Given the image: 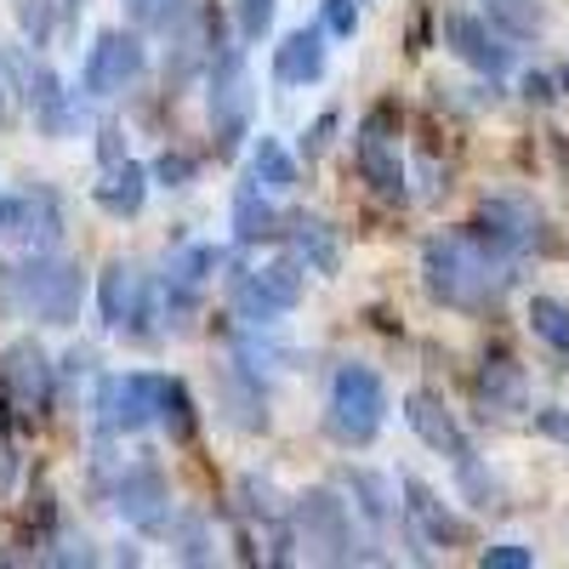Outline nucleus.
<instances>
[{"instance_id": "f03ea898", "label": "nucleus", "mask_w": 569, "mask_h": 569, "mask_svg": "<svg viewBox=\"0 0 569 569\" xmlns=\"http://www.w3.org/2000/svg\"><path fill=\"white\" fill-rule=\"evenodd\" d=\"M7 297L40 325H74L86 302V273L58 251H29L7 268Z\"/></svg>"}, {"instance_id": "ddd939ff", "label": "nucleus", "mask_w": 569, "mask_h": 569, "mask_svg": "<svg viewBox=\"0 0 569 569\" xmlns=\"http://www.w3.org/2000/svg\"><path fill=\"white\" fill-rule=\"evenodd\" d=\"M0 240H12L23 251H58L63 240V200L58 188H18V194H0Z\"/></svg>"}, {"instance_id": "393cba45", "label": "nucleus", "mask_w": 569, "mask_h": 569, "mask_svg": "<svg viewBox=\"0 0 569 569\" xmlns=\"http://www.w3.org/2000/svg\"><path fill=\"white\" fill-rule=\"evenodd\" d=\"M342 490H348L353 518H365V525H370L376 536H388V530H393L399 501H393V485L382 479V472H370V467H348V472H342Z\"/></svg>"}, {"instance_id": "e433bc0d", "label": "nucleus", "mask_w": 569, "mask_h": 569, "mask_svg": "<svg viewBox=\"0 0 569 569\" xmlns=\"http://www.w3.org/2000/svg\"><path fill=\"white\" fill-rule=\"evenodd\" d=\"M319 23L330 40H353L359 34V0H319Z\"/></svg>"}, {"instance_id": "2eb2a0df", "label": "nucleus", "mask_w": 569, "mask_h": 569, "mask_svg": "<svg viewBox=\"0 0 569 569\" xmlns=\"http://www.w3.org/2000/svg\"><path fill=\"white\" fill-rule=\"evenodd\" d=\"M114 512L126 518L131 530H142V536H160L166 525H171V485H166V472L154 467V461H131V467H120V479H114Z\"/></svg>"}, {"instance_id": "7ed1b4c3", "label": "nucleus", "mask_w": 569, "mask_h": 569, "mask_svg": "<svg viewBox=\"0 0 569 569\" xmlns=\"http://www.w3.org/2000/svg\"><path fill=\"white\" fill-rule=\"evenodd\" d=\"M382 421H388V382L382 376H376L370 365H359V359L330 370V393H325L330 439L348 445V450H365V445H376Z\"/></svg>"}, {"instance_id": "20e7f679", "label": "nucleus", "mask_w": 569, "mask_h": 569, "mask_svg": "<svg viewBox=\"0 0 569 569\" xmlns=\"http://www.w3.org/2000/svg\"><path fill=\"white\" fill-rule=\"evenodd\" d=\"M206 114H211L217 154L233 160L240 142L251 137V114H257V86H251V63L240 46H217V58L206 69Z\"/></svg>"}, {"instance_id": "f704fd0d", "label": "nucleus", "mask_w": 569, "mask_h": 569, "mask_svg": "<svg viewBox=\"0 0 569 569\" xmlns=\"http://www.w3.org/2000/svg\"><path fill=\"white\" fill-rule=\"evenodd\" d=\"M279 18V0H233V23H240V40L257 46Z\"/></svg>"}, {"instance_id": "c85d7f7f", "label": "nucleus", "mask_w": 569, "mask_h": 569, "mask_svg": "<svg viewBox=\"0 0 569 569\" xmlns=\"http://www.w3.org/2000/svg\"><path fill=\"white\" fill-rule=\"evenodd\" d=\"M160 427L171 433V445H194V433H200L194 399H188V388L177 382V376H166V382H160Z\"/></svg>"}, {"instance_id": "72a5a7b5", "label": "nucleus", "mask_w": 569, "mask_h": 569, "mask_svg": "<svg viewBox=\"0 0 569 569\" xmlns=\"http://www.w3.org/2000/svg\"><path fill=\"white\" fill-rule=\"evenodd\" d=\"M58 7H63V0H12L23 46H52V34H58Z\"/></svg>"}, {"instance_id": "f3484780", "label": "nucleus", "mask_w": 569, "mask_h": 569, "mask_svg": "<svg viewBox=\"0 0 569 569\" xmlns=\"http://www.w3.org/2000/svg\"><path fill=\"white\" fill-rule=\"evenodd\" d=\"M399 525H405V536L416 541V547H456L461 541V518L433 496V490H427L421 479H410V472H405V479H399Z\"/></svg>"}, {"instance_id": "58836bf2", "label": "nucleus", "mask_w": 569, "mask_h": 569, "mask_svg": "<svg viewBox=\"0 0 569 569\" xmlns=\"http://www.w3.org/2000/svg\"><path fill=\"white\" fill-rule=\"evenodd\" d=\"M479 563H485V569H530L536 552H530V547H518V541H496V547L479 552Z\"/></svg>"}, {"instance_id": "ea45409f", "label": "nucleus", "mask_w": 569, "mask_h": 569, "mask_svg": "<svg viewBox=\"0 0 569 569\" xmlns=\"http://www.w3.org/2000/svg\"><path fill=\"white\" fill-rule=\"evenodd\" d=\"M530 421H536V433H541V439H552V445L569 450V410H563V405H541Z\"/></svg>"}, {"instance_id": "c756f323", "label": "nucleus", "mask_w": 569, "mask_h": 569, "mask_svg": "<svg viewBox=\"0 0 569 569\" xmlns=\"http://www.w3.org/2000/svg\"><path fill=\"white\" fill-rule=\"evenodd\" d=\"M126 12H131V29L171 34V29H182L188 18L200 12V0H126Z\"/></svg>"}, {"instance_id": "c9c22d12", "label": "nucleus", "mask_w": 569, "mask_h": 569, "mask_svg": "<svg viewBox=\"0 0 569 569\" xmlns=\"http://www.w3.org/2000/svg\"><path fill=\"white\" fill-rule=\"evenodd\" d=\"M194 171H200V154H188V149H166L160 160H154V182L160 188H188V182H194Z\"/></svg>"}, {"instance_id": "2f4dec72", "label": "nucleus", "mask_w": 569, "mask_h": 569, "mask_svg": "<svg viewBox=\"0 0 569 569\" xmlns=\"http://www.w3.org/2000/svg\"><path fill=\"white\" fill-rule=\"evenodd\" d=\"M485 18H490L512 46H525V40H536V34H541V7H536V0H490Z\"/></svg>"}, {"instance_id": "412c9836", "label": "nucleus", "mask_w": 569, "mask_h": 569, "mask_svg": "<svg viewBox=\"0 0 569 569\" xmlns=\"http://www.w3.org/2000/svg\"><path fill=\"white\" fill-rule=\"evenodd\" d=\"M405 421H410V433H416L427 450H439V456H450V461L472 450L467 433H461V421H456V410H450L439 393H427V388L405 393Z\"/></svg>"}, {"instance_id": "79ce46f5", "label": "nucleus", "mask_w": 569, "mask_h": 569, "mask_svg": "<svg viewBox=\"0 0 569 569\" xmlns=\"http://www.w3.org/2000/svg\"><path fill=\"white\" fill-rule=\"evenodd\" d=\"M525 98H530V103H552V98H558L552 74H525Z\"/></svg>"}, {"instance_id": "dca6fc26", "label": "nucleus", "mask_w": 569, "mask_h": 569, "mask_svg": "<svg viewBox=\"0 0 569 569\" xmlns=\"http://www.w3.org/2000/svg\"><path fill=\"white\" fill-rule=\"evenodd\" d=\"M222 268V251L217 246H177L171 257H166V273H160V291H166V325H182L188 313L200 308V297H206V284H211V273Z\"/></svg>"}, {"instance_id": "a211bd4d", "label": "nucleus", "mask_w": 569, "mask_h": 569, "mask_svg": "<svg viewBox=\"0 0 569 569\" xmlns=\"http://www.w3.org/2000/svg\"><path fill=\"white\" fill-rule=\"evenodd\" d=\"M325 23H308V29H291L279 46H273V86H319L325 69H330V46H325Z\"/></svg>"}, {"instance_id": "37998d69", "label": "nucleus", "mask_w": 569, "mask_h": 569, "mask_svg": "<svg viewBox=\"0 0 569 569\" xmlns=\"http://www.w3.org/2000/svg\"><path fill=\"white\" fill-rule=\"evenodd\" d=\"M0 120H7V80H0Z\"/></svg>"}, {"instance_id": "bb28decb", "label": "nucleus", "mask_w": 569, "mask_h": 569, "mask_svg": "<svg viewBox=\"0 0 569 569\" xmlns=\"http://www.w3.org/2000/svg\"><path fill=\"white\" fill-rule=\"evenodd\" d=\"M251 177L268 188V194H291V188L302 182V171H297V154L284 149L279 137H257V149H251Z\"/></svg>"}, {"instance_id": "9b49d317", "label": "nucleus", "mask_w": 569, "mask_h": 569, "mask_svg": "<svg viewBox=\"0 0 569 569\" xmlns=\"http://www.w3.org/2000/svg\"><path fill=\"white\" fill-rule=\"evenodd\" d=\"M98 313L114 337L126 342H149L154 337V279L142 273L137 262L114 257L103 273H98Z\"/></svg>"}, {"instance_id": "5701e85b", "label": "nucleus", "mask_w": 569, "mask_h": 569, "mask_svg": "<svg viewBox=\"0 0 569 569\" xmlns=\"http://www.w3.org/2000/svg\"><path fill=\"white\" fill-rule=\"evenodd\" d=\"M479 405L490 410V416H518L530 405V376H525V365H518L512 353H490L485 365H479Z\"/></svg>"}, {"instance_id": "39448f33", "label": "nucleus", "mask_w": 569, "mask_h": 569, "mask_svg": "<svg viewBox=\"0 0 569 569\" xmlns=\"http://www.w3.org/2000/svg\"><path fill=\"white\" fill-rule=\"evenodd\" d=\"M297 302H302V262L297 257L257 262V268H240V273L228 279V313L240 319V325L273 330Z\"/></svg>"}, {"instance_id": "c03bdc74", "label": "nucleus", "mask_w": 569, "mask_h": 569, "mask_svg": "<svg viewBox=\"0 0 569 569\" xmlns=\"http://www.w3.org/2000/svg\"><path fill=\"white\" fill-rule=\"evenodd\" d=\"M86 7V0H63V12H80Z\"/></svg>"}, {"instance_id": "4468645a", "label": "nucleus", "mask_w": 569, "mask_h": 569, "mask_svg": "<svg viewBox=\"0 0 569 569\" xmlns=\"http://www.w3.org/2000/svg\"><path fill=\"white\" fill-rule=\"evenodd\" d=\"M439 40L450 46L467 69H479L485 80H507V74L518 69V46H512L490 18H479V12H445Z\"/></svg>"}, {"instance_id": "0eeeda50", "label": "nucleus", "mask_w": 569, "mask_h": 569, "mask_svg": "<svg viewBox=\"0 0 569 569\" xmlns=\"http://www.w3.org/2000/svg\"><path fill=\"white\" fill-rule=\"evenodd\" d=\"M353 171L359 182L370 188L376 200H405L410 194V171L399 160V109L382 103V109H370L353 131Z\"/></svg>"}, {"instance_id": "aec40b11", "label": "nucleus", "mask_w": 569, "mask_h": 569, "mask_svg": "<svg viewBox=\"0 0 569 569\" xmlns=\"http://www.w3.org/2000/svg\"><path fill=\"white\" fill-rule=\"evenodd\" d=\"M217 410L228 427L240 433H268V393H262V376L246 365H222L217 370Z\"/></svg>"}, {"instance_id": "4c0bfd02", "label": "nucleus", "mask_w": 569, "mask_h": 569, "mask_svg": "<svg viewBox=\"0 0 569 569\" xmlns=\"http://www.w3.org/2000/svg\"><path fill=\"white\" fill-rule=\"evenodd\" d=\"M337 126H342V109H325V114L302 131V154H308V160H319V154L330 149V137H337Z\"/></svg>"}, {"instance_id": "473e14b6", "label": "nucleus", "mask_w": 569, "mask_h": 569, "mask_svg": "<svg viewBox=\"0 0 569 569\" xmlns=\"http://www.w3.org/2000/svg\"><path fill=\"white\" fill-rule=\"evenodd\" d=\"M530 330L552 353H569V308L558 297H530Z\"/></svg>"}, {"instance_id": "7c9ffc66", "label": "nucleus", "mask_w": 569, "mask_h": 569, "mask_svg": "<svg viewBox=\"0 0 569 569\" xmlns=\"http://www.w3.org/2000/svg\"><path fill=\"white\" fill-rule=\"evenodd\" d=\"M160 536L171 541V552H177L182 563H211V558H217V552H211L206 518H194V512H171V525H166Z\"/></svg>"}, {"instance_id": "f8f14e48", "label": "nucleus", "mask_w": 569, "mask_h": 569, "mask_svg": "<svg viewBox=\"0 0 569 569\" xmlns=\"http://www.w3.org/2000/svg\"><path fill=\"white\" fill-rule=\"evenodd\" d=\"M467 228L479 233L490 251H501L507 262H518V268H525V257L541 251V240H547V222H541V211L525 194H485Z\"/></svg>"}, {"instance_id": "cd10ccee", "label": "nucleus", "mask_w": 569, "mask_h": 569, "mask_svg": "<svg viewBox=\"0 0 569 569\" xmlns=\"http://www.w3.org/2000/svg\"><path fill=\"white\" fill-rule=\"evenodd\" d=\"M450 467H456V490H461V501H467V507H479V512L501 507V485H496V472L479 461V450L456 456Z\"/></svg>"}, {"instance_id": "6e6552de", "label": "nucleus", "mask_w": 569, "mask_h": 569, "mask_svg": "<svg viewBox=\"0 0 569 569\" xmlns=\"http://www.w3.org/2000/svg\"><path fill=\"white\" fill-rule=\"evenodd\" d=\"M0 405L18 421H46L58 405V365L46 359V348L34 337H18L0 353Z\"/></svg>"}, {"instance_id": "a19ab883", "label": "nucleus", "mask_w": 569, "mask_h": 569, "mask_svg": "<svg viewBox=\"0 0 569 569\" xmlns=\"http://www.w3.org/2000/svg\"><path fill=\"white\" fill-rule=\"evenodd\" d=\"M98 160H103V166H120V160H126V137H120V126H103V131H98Z\"/></svg>"}, {"instance_id": "6ab92c4d", "label": "nucleus", "mask_w": 569, "mask_h": 569, "mask_svg": "<svg viewBox=\"0 0 569 569\" xmlns=\"http://www.w3.org/2000/svg\"><path fill=\"white\" fill-rule=\"evenodd\" d=\"M23 98H29V114H34V126L46 137H74L80 103H74V91L46 63H23Z\"/></svg>"}, {"instance_id": "1a4fd4ad", "label": "nucleus", "mask_w": 569, "mask_h": 569, "mask_svg": "<svg viewBox=\"0 0 569 569\" xmlns=\"http://www.w3.org/2000/svg\"><path fill=\"white\" fill-rule=\"evenodd\" d=\"M160 382L166 376H154V370H114V376H103L98 399H91L98 427L109 439H137V433H149V427H160Z\"/></svg>"}, {"instance_id": "9d476101", "label": "nucleus", "mask_w": 569, "mask_h": 569, "mask_svg": "<svg viewBox=\"0 0 569 569\" xmlns=\"http://www.w3.org/2000/svg\"><path fill=\"white\" fill-rule=\"evenodd\" d=\"M149 69V46H142V29H103L98 40L86 46V63H80V98L91 103H109L120 91H131Z\"/></svg>"}, {"instance_id": "a878e982", "label": "nucleus", "mask_w": 569, "mask_h": 569, "mask_svg": "<svg viewBox=\"0 0 569 569\" xmlns=\"http://www.w3.org/2000/svg\"><path fill=\"white\" fill-rule=\"evenodd\" d=\"M279 240H284V251H291L308 273H337V268H342L337 233H330V222H319V217H291Z\"/></svg>"}, {"instance_id": "b1692460", "label": "nucleus", "mask_w": 569, "mask_h": 569, "mask_svg": "<svg viewBox=\"0 0 569 569\" xmlns=\"http://www.w3.org/2000/svg\"><path fill=\"white\" fill-rule=\"evenodd\" d=\"M91 206H98L103 217H114V222L137 217L142 206H149V166H137V160L103 166V182H91Z\"/></svg>"}, {"instance_id": "f257e3e1", "label": "nucleus", "mask_w": 569, "mask_h": 569, "mask_svg": "<svg viewBox=\"0 0 569 569\" xmlns=\"http://www.w3.org/2000/svg\"><path fill=\"white\" fill-rule=\"evenodd\" d=\"M512 279L518 262L490 251L472 228H445L421 246V291L450 313H496Z\"/></svg>"}, {"instance_id": "4be33fe9", "label": "nucleus", "mask_w": 569, "mask_h": 569, "mask_svg": "<svg viewBox=\"0 0 569 569\" xmlns=\"http://www.w3.org/2000/svg\"><path fill=\"white\" fill-rule=\"evenodd\" d=\"M228 228H233V246H262V240H279V233H284V217H279L273 194L257 177H246L240 188H233Z\"/></svg>"}, {"instance_id": "423d86ee", "label": "nucleus", "mask_w": 569, "mask_h": 569, "mask_svg": "<svg viewBox=\"0 0 569 569\" xmlns=\"http://www.w3.org/2000/svg\"><path fill=\"white\" fill-rule=\"evenodd\" d=\"M291 530H297V547H308V558H325V563L365 558L353 536V507L330 485H313L291 501Z\"/></svg>"}]
</instances>
